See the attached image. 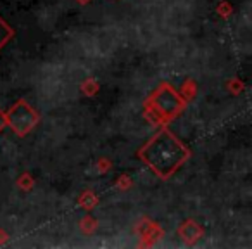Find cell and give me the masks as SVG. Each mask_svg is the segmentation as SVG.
<instances>
[{
  "instance_id": "obj_1",
  "label": "cell",
  "mask_w": 252,
  "mask_h": 249,
  "mask_svg": "<svg viewBox=\"0 0 252 249\" xmlns=\"http://www.w3.org/2000/svg\"><path fill=\"white\" fill-rule=\"evenodd\" d=\"M189 156L187 147L169 132H159L140 151V158L161 177L171 175Z\"/></svg>"
},
{
  "instance_id": "obj_2",
  "label": "cell",
  "mask_w": 252,
  "mask_h": 249,
  "mask_svg": "<svg viewBox=\"0 0 252 249\" xmlns=\"http://www.w3.org/2000/svg\"><path fill=\"white\" fill-rule=\"evenodd\" d=\"M9 123H11L12 130L23 135L28 130H32V127L36 123V114L30 106H26L25 102H19L9 112Z\"/></svg>"
},
{
  "instance_id": "obj_3",
  "label": "cell",
  "mask_w": 252,
  "mask_h": 249,
  "mask_svg": "<svg viewBox=\"0 0 252 249\" xmlns=\"http://www.w3.org/2000/svg\"><path fill=\"white\" fill-rule=\"evenodd\" d=\"M156 106H158V109L162 114H175V112L182 107V102L173 94V90L162 87L161 90L158 92V95H156Z\"/></svg>"
},
{
  "instance_id": "obj_4",
  "label": "cell",
  "mask_w": 252,
  "mask_h": 249,
  "mask_svg": "<svg viewBox=\"0 0 252 249\" xmlns=\"http://www.w3.org/2000/svg\"><path fill=\"white\" fill-rule=\"evenodd\" d=\"M9 38H11V30H9V26L0 19V47L4 45Z\"/></svg>"
},
{
  "instance_id": "obj_5",
  "label": "cell",
  "mask_w": 252,
  "mask_h": 249,
  "mask_svg": "<svg viewBox=\"0 0 252 249\" xmlns=\"http://www.w3.org/2000/svg\"><path fill=\"white\" fill-rule=\"evenodd\" d=\"M4 123H5V119H4V114H2V112H0V128L4 127Z\"/></svg>"
}]
</instances>
